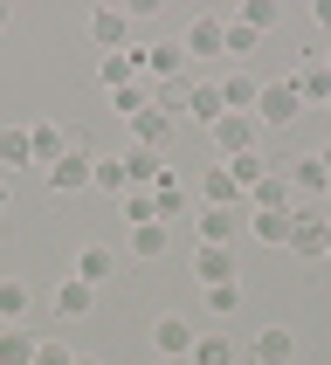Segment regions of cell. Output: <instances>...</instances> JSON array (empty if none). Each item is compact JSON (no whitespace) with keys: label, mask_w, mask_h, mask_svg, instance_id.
I'll return each instance as SVG.
<instances>
[{"label":"cell","mask_w":331,"mask_h":365,"mask_svg":"<svg viewBox=\"0 0 331 365\" xmlns=\"http://www.w3.org/2000/svg\"><path fill=\"white\" fill-rule=\"evenodd\" d=\"M28 317V283H0V324H21Z\"/></svg>","instance_id":"1f68e13d"},{"label":"cell","mask_w":331,"mask_h":365,"mask_svg":"<svg viewBox=\"0 0 331 365\" xmlns=\"http://www.w3.org/2000/svg\"><path fill=\"white\" fill-rule=\"evenodd\" d=\"M255 97H263V83L248 76V69H228L221 76V103L235 110V118H255Z\"/></svg>","instance_id":"8fae6325"},{"label":"cell","mask_w":331,"mask_h":365,"mask_svg":"<svg viewBox=\"0 0 331 365\" xmlns=\"http://www.w3.org/2000/svg\"><path fill=\"white\" fill-rule=\"evenodd\" d=\"M152 200H159V221H180V214H186V186L173 180V173H166V180L152 186Z\"/></svg>","instance_id":"f546056e"},{"label":"cell","mask_w":331,"mask_h":365,"mask_svg":"<svg viewBox=\"0 0 331 365\" xmlns=\"http://www.w3.org/2000/svg\"><path fill=\"white\" fill-rule=\"evenodd\" d=\"M235 200H242V186L228 180V165L214 159V165H207V180H200V207H235Z\"/></svg>","instance_id":"7402d4cb"},{"label":"cell","mask_w":331,"mask_h":365,"mask_svg":"<svg viewBox=\"0 0 331 365\" xmlns=\"http://www.w3.org/2000/svg\"><path fill=\"white\" fill-rule=\"evenodd\" d=\"M235 21H248L255 35H269V28H276V21H283V14H276V0H248V7H242V14H235Z\"/></svg>","instance_id":"e575fe53"},{"label":"cell","mask_w":331,"mask_h":365,"mask_svg":"<svg viewBox=\"0 0 331 365\" xmlns=\"http://www.w3.org/2000/svg\"><path fill=\"white\" fill-rule=\"evenodd\" d=\"M166 248H173V227L166 221H138L131 227V255H138V262H166Z\"/></svg>","instance_id":"e0dca14e"},{"label":"cell","mask_w":331,"mask_h":365,"mask_svg":"<svg viewBox=\"0 0 331 365\" xmlns=\"http://www.w3.org/2000/svg\"><path fill=\"white\" fill-rule=\"evenodd\" d=\"M124 221H131V227H138V221H159V200H152L145 186H131V193H124Z\"/></svg>","instance_id":"836d02e7"},{"label":"cell","mask_w":331,"mask_h":365,"mask_svg":"<svg viewBox=\"0 0 331 365\" xmlns=\"http://www.w3.org/2000/svg\"><path fill=\"white\" fill-rule=\"evenodd\" d=\"M0 35H7V7H0Z\"/></svg>","instance_id":"f35d334b"},{"label":"cell","mask_w":331,"mask_h":365,"mask_svg":"<svg viewBox=\"0 0 331 365\" xmlns=\"http://www.w3.org/2000/svg\"><path fill=\"white\" fill-rule=\"evenodd\" d=\"M193 338H200V331L186 324V317H159V324H152V345H159V359H186V351H193Z\"/></svg>","instance_id":"4fadbf2b"},{"label":"cell","mask_w":331,"mask_h":365,"mask_svg":"<svg viewBox=\"0 0 331 365\" xmlns=\"http://www.w3.org/2000/svg\"><path fill=\"white\" fill-rule=\"evenodd\" d=\"M310 14H317V28H331V0H317V7H310Z\"/></svg>","instance_id":"8d00e7d4"},{"label":"cell","mask_w":331,"mask_h":365,"mask_svg":"<svg viewBox=\"0 0 331 365\" xmlns=\"http://www.w3.org/2000/svg\"><path fill=\"white\" fill-rule=\"evenodd\" d=\"M90 41H97L103 56H124V48H131V14H124V7H97V14H90Z\"/></svg>","instance_id":"7a4b0ae2"},{"label":"cell","mask_w":331,"mask_h":365,"mask_svg":"<svg viewBox=\"0 0 331 365\" xmlns=\"http://www.w3.org/2000/svg\"><path fill=\"white\" fill-rule=\"evenodd\" d=\"M0 207H7V180H0Z\"/></svg>","instance_id":"ab89813d"},{"label":"cell","mask_w":331,"mask_h":365,"mask_svg":"<svg viewBox=\"0 0 331 365\" xmlns=\"http://www.w3.org/2000/svg\"><path fill=\"white\" fill-rule=\"evenodd\" d=\"M35 365H76V359H69L62 345H49V338H41V345H35Z\"/></svg>","instance_id":"d590c367"},{"label":"cell","mask_w":331,"mask_h":365,"mask_svg":"<svg viewBox=\"0 0 331 365\" xmlns=\"http://www.w3.org/2000/svg\"><path fill=\"white\" fill-rule=\"evenodd\" d=\"M131 138H138L145 152H166V145H173V97H159L152 110H138V118H131Z\"/></svg>","instance_id":"3957f363"},{"label":"cell","mask_w":331,"mask_h":365,"mask_svg":"<svg viewBox=\"0 0 331 365\" xmlns=\"http://www.w3.org/2000/svg\"><path fill=\"white\" fill-rule=\"evenodd\" d=\"M248 200H255V214H290V180L269 173L263 186H248Z\"/></svg>","instance_id":"cb8c5ba5"},{"label":"cell","mask_w":331,"mask_h":365,"mask_svg":"<svg viewBox=\"0 0 331 365\" xmlns=\"http://www.w3.org/2000/svg\"><path fill=\"white\" fill-rule=\"evenodd\" d=\"M180 103H186V118H193V124H207V131H214V124L228 118L221 83H193V90H180Z\"/></svg>","instance_id":"ba28073f"},{"label":"cell","mask_w":331,"mask_h":365,"mask_svg":"<svg viewBox=\"0 0 331 365\" xmlns=\"http://www.w3.org/2000/svg\"><path fill=\"white\" fill-rule=\"evenodd\" d=\"M90 186H103V193H131V173H124V159H97V165H90Z\"/></svg>","instance_id":"4dcf8cb0"},{"label":"cell","mask_w":331,"mask_h":365,"mask_svg":"<svg viewBox=\"0 0 331 365\" xmlns=\"http://www.w3.org/2000/svg\"><path fill=\"white\" fill-rule=\"evenodd\" d=\"M124 173H131V186H145V193H152V186H159L173 165H166V152H145V145H131V152H124Z\"/></svg>","instance_id":"9a60e30c"},{"label":"cell","mask_w":331,"mask_h":365,"mask_svg":"<svg viewBox=\"0 0 331 365\" xmlns=\"http://www.w3.org/2000/svg\"><path fill=\"white\" fill-rule=\"evenodd\" d=\"M290 227H297V214H248V235L263 248H290Z\"/></svg>","instance_id":"603a6c76"},{"label":"cell","mask_w":331,"mask_h":365,"mask_svg":"<svg viewBox=\"0 0 331 365\" xmlns=\"http://www.w3.org/2000/svg\"><path fill=\"white\" fill-rule=\"evenodd\" d=\"M221 165H228V180L242 186V193H248V186H263L269 173H276V165H269L263 152H242V159H221Z\"/></svg>","instance_id":"d4e9b609"},{"label":"cell","mask_w":331,"mask_h":365,"mask_svg":"<svg viewBox=\"0 0 331 365\" xmlns=\"http://www.w3.org/2000/svg\"><path fill=\"white\" fill-rule=\"evenodd\" d=\"M317 165H325V173H331V145H325V152H317Z\"/></svg>","instance_id":"74e56055"},{"label":"cell","mask_w":331,"mask_h":365,"mask_svg":"<svg viewBox=\"0 0 331 365\" xmlns=\"http://www.w3.org/2000/svg\"><path fill=\"white\" fill-rule=\"evenodd\" d=\"M90 152H76V145H69V152H62L56 165H41V173H49V186H56V193H83V186H90Z\"/></svg>","instance_id":"8992f818"},{"label":"cell","mask_w":331,"mask_h":365,"mask_svg":"<svg viewBox=\"0 0 331 365\" xmlns=\"http://www.w3.org/2000/svg\"><path fill=\"white\" fill-rule=\"evenodd\" d=\"M297 110H304V103H297L290 83H263V97H255V124H290Z\"/></svg>","instance_id":"30bf717a"},{"label":"cell","mask_w":331,"mask_h":365,"mask_svg":"<svg viewBox=\"0 0 331 365\" xmlns=\"http://www.w3.org/2000/svg\"><path fill=\"white\" fill-rule=\"evenodd\" d=\"M35 331H21V324H0V365H35Z\"/></svg>","instance_id":"44dd1931"},{"label":"cell","mask_w":331,"mask_h":365,"mask_svg":"<svg viewBox=\"0 0 331 365\" xmlns=\"http://www.w3.org/2000/svg\"><path fill=\"white\" fill-rule=\"evenodd\" d=\"M7 165H35V145H28V131H0V180H7Z\"/></svg>","instance_id":"f1b7e54d"},{"label":"cell","mask_w":331,"mask_h":365,"mask_svg":"<svg viewBox=\"0 0 331 365\" xmlns=\"http://www.w3.org/2000/svg\"><path fill=\"white\" fill-rule=\"evenodd\" d=\"M193 227H200L207 248H228L235 235H242V214H235V207H200V214H193Z\"/></svg>","instance_id":"9c48e42d"},{"label":"cell","mask_w":331,"mask_h":365,"mask_svg":"<svg viewBox=\"0 0 331 365\" xmlns=\"http://www.w3.org/2000/svg\"><path fill=\"white\" fill-rule=\"evenodd\" d=\"M255 131H263L255 118H235V110H228L207 138H214V152H221V159H242V152H255Z\"/></svg>","instance_id":"277c9868"},{"label":"cell","mask_w":331,"mask_h":365,"mask_svg":"<svg viewBox=\"0 0 331 365\" xmlns=\"http://www.w3.org/2000/svg\"><path fill=\"white\" fill-rule=\"evenodd\" d=\"M297 103H331V69H325V56H310L304 69H297Z\"/></svg>","instance_id":"ac0fdd59"},{"label":"cell","mask_w":331,"mask_h":365,"mask_svg":"<svg viewBox=\"0 0 331 365\" xmlns=\"http://www.w3.org/2000/svg\"><path fill=\"white\" fill-rule=\"evenodd\" d=\"M255 365H297V338L283 324H263L255 331Z\"/></svg>","instance_id":"5bb4252c"},{"label":"cell","mask_w":331,"mask_h":365,"mask_svg":"<svg viewBox=\"0 0 331 365\" xmlns=\"http://www.w3.org/2000/svg\"><path fill=\"white\" fill-rule=\"evenodd\" d=\"M131 62H138V76L159 90V97H180V76H186V48L180 41H145V48H131Z\"/></svg>","instance_id":"6da1fadb"},{"label":"cell","mask_w":331,"mask_h":365,"mask_svg":"<svg viewBox=\"0 0 331 365\" xmlns=\"http://www.w3.org/2000/svg\"><path fill=\"white\" fill-rule=\"evenodd\" d=\"M76 365H97V359H76Z\"/></svg>","instance_id":"60d3db41"},{"label":"cell","mask_w":331,"mask_h":365,"mask_svg":"<svg viewBox=\"0 0 331 365\" xmlns=\"http://www.w3.org/2000/svg\"><path fill=\"white\" fill-rule=\"evenodd\" d=\"M90 304H97V289L76 283V276H62L56 297H49V310H56V317H69V324H76V317H90Z\"/></svg>","instance_id":"7c38bea8"},{"label":"cell","mask_w":331,"mask_h":365,"mask_svg":"<svg viewBox=\"0 0 331 365\" xmlns=\"http://www.w3.org/2000/svg\"><path fill=\"white\" fill-rule=\"evenodd\" d=\"M325 200H331V186H325Z\"/></svg>","instance_id":"b9f144b4"},{"label":"cell","mask_w":331,"mask_h":365,"mask_svg":"<svg viewBox=\"0 0 331 365\" xmlns=\"http://www.w3.org/2000/svg\"><path fill=\"white\" fill-rule=\"evenodd\" d=\"M290 255H304V262H331V221H304L290 227Z\"/></svg>","instance_id":"52a82bcc"},{"label":"cell","mask_w":331,"mask_h":365,"mask_svg":"<svg viewBox=\"0 0 331 365\" xmlns=\"http://www.w3.org/2000/svg\"><path fill=\"white\" fill-rule=\"evenodd\" d=\"M325 69H331V56H325Z\"/></svg>","instance_id":"7bdbcfd3"},{"label":"cell","mask_w":331,"mask_h":365,"mask_svg":"<svg viewBox=\"0 0 331 365\" xmlns=\"http://www.w3.org/2000/svg\"><path fill=\"white\" fill-rule=\"evenodd\" d=\"M28 145H35V165H56L69 152V131L62 124H28Z\"/></svg>","instance_id":"ffe728a7"},{"label":"cell","mask_w":331,"mask_h":365,"mask_svg":"<svg viewBox=\"0 0 331 365\" xmlns=\"http://www.w3.org/2000/svg\"><path fill=\"white\" fill-rule=\"evenodd\" d=\"M186 359H193V365H235V345H228L221 331H200V338H193V351H186Z\"/></svg>","instance_id":"83f0119b"},{"label":"cell","mask_w":331,"mask_h":365,"mask_svg":"<svg viewBox=\"0 0 331 365\" xmlns=\"http://www.w3.org/2000/svg\"><path fill=\"white\" fill-rule=\"evenodd\" d=\"M166 365H173V359H166Z\"/></svg>","instance_id":"ee69618b"},{"label":"cell","mask_w":331,"mask_h":365,"mask_svg":"<svg viewBox=\"0 0 331 365\" xmlns=\"http://www.w3.org/2000/svg\"><path fill=\"white\" fill-rule=\"evenodd\" d=\"M186 62H207V56H221V14H193L186 21V35H180Z\"/></svg>","instance_id":"5b68a950"},{"label":"cell","mask_w":331,"mask_h":365,"mask_svg":"<svg viewBox=\"0 0 331 365\" xmlns=\"http://www.w3.org/2000/svg\"><path fill=\"white\" fill-rule=\"evenodd\" d=\"M97 83H103V90H124V83H138V62H131V48H124V56H97Z\"/></svg>","instance_id":"4316f807"},{"label":"cell","mask_w":331,"mask_h":365,"mask_svg":"<svg viewBox=\"0 0 331 365\" xmlns=\"http://www.w3.org/2000/svg\"><path fill=\"white\" fill-rule=\"evenodd\" d=\"M193 276H200V289H207V283H235V255L200 242V255H193Z\"/></svg>","instance_id":"d6986e66"},{"label":"cell","mask_w":331,"mask_h":365,"mask_svg":"<svg viewBox=\"0 0 331 365\" xmlns=\"http://www.w3.org/2000/svg\"><path fill=\"white\" fill-rule=\"evenodd\" d=\"M200 297H207V310H214V317H228V310H242V283H207Z\"/></svg>","instance_id":"d6a6232c"},{"label":"cell","mask_w":331,"mask_h":365,"mask_svg":"<svg viewBox=\"0 0 331 365\" xmlns=\"http://www.w3.org/2000/svg\"><path fill=\"white\" fill-rule=\"evenodd\" d=\"M283 180L297 186V193H325V186H331V173L317 165V152H310V159H290V173H283Z\"/></svg>","instance_id":"484cf974"},{"label":"cell","mask_w":331,"mask_h":365,"mask_svg":"<svg viewBox=\"0 0 331 365\" xmlns=\"http://www.w3.org/2000/svg\"><path fill=\"white\" fill-rule=\"evenodd\" d=\"M111 269H118V255H111L103 242H83V248H76V283L97 289V283H111Z\"/></svg>","instance_id":"2e32d148"}]
</instances>
